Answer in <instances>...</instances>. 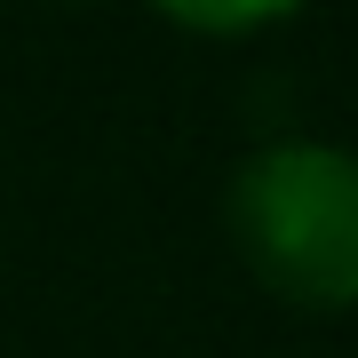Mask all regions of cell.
I'll return each mask as SVG.
<instances>
[{
  "instance_id": "cell-1",
  "label": "cell",
  "mask_w": 358,
  "mask_h": 358,
  "mask_svg": "<svg viewBox=\"0 0 358 358\" xmlns=\"http://www.w3.org/2000/svg\"><path fill=\"white\" fill-rule=\"evenodd\" d=\"M247 271L303 310H358V152L343 143H263L223 192Z\"/></svg>"
},
{
  "instance_id": "cell-2",
  "label": "cell",
  "mask_w": 358,
  "mask_h": 358,
  "mask_svg": "<svg viewBox=\"0 0 358 358\" xmlns=\"http://www.w3.org/2000/svg\"><path fill=\"white\" fill-rule=\"evenodd\" d=\"M176 32H263V24H287V8H167Z\"/></svg>"
}]
</instances>
